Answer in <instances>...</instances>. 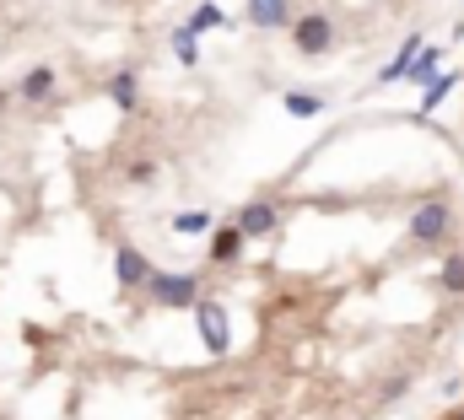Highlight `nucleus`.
Wrapping results in <instances>:
<instances>
[{
  "instance_id": "obj_5",
  "label": "nucleus",
  "mask_w": 464,
  "mask_h": 420,
  "mask_svg": "<svg viewBox=\"0 0 464 420\" xmlns=\"http://www.w3.org/2000/svg\"><path fill=\"white\" fill-rule=\"evenodd\" d=\"M237 226H243V237H265V232H276V226H281V215H276L270 200H254V205L237 210Z\"/></svg>"
},
{
  "instance_id": "obj_7",
  "label": "nucleus",
  "mask_w": 464,
  "mask_h": 420,
  "mask_svg": "<svg viewBox=\"0 0 464 420\" xmlns=\"http://www.w3.org/2000/svg\"><path fill=\"white\" fill-rule=\"evenodd\" d=\"M49 92H54V71H49V65L27 71V76H22V87H16V98H22V103H44Z\"/></svg>"
},
{
  "instance_id": "obj_2",
  "label": "nucleus",
  "mask_w": 464,
  "mask_h": 420,
  "mask_svg": "<svg viewBox=\"0 0 464 420\" xmlns=\"http://www.w3.org/2000/svg\"><path fill=\"white\" fill-rule=\"evenodd\" d=\"M449 226H454V210H449V200H427V205L405 221V232H411L416 243H443V237H449Z\"/></svg>"
},
{
  "instance_id": "obj_1",
  "label": "nucleus",
  "mask_w": 464,
  "mask_h": 420,
  "mask_svg": "<svg viewBox=\"0 0 464 420\" xmlns=\"http://www.w3.org/2000/svg\"><path fill=\"white\" fill-rule=\"evenodd\" d=\"M200 297V286H195V275H151L146 281V302H157V308H189Z\"/></svg>"
},
{
  "instance_id": "obj_10",
  "label": "nucleus",
  "mask_w": 464,
  "mask_h": 420,
  "mask_svg": "<svg viewBox=\"0 0 464 420\" xmlns=\"http://www.w3.org/2000/svg\"><path fill=\"white\" fill-rule=\"evenodd\" d=\"M438 65H443V49L432 43V49H421V54H416V65H411V81H427V87H432V81H438Z\"/></svg>"
},
{
  "instance_id": "obj_4",
  "label": "nucleus",
  "mask_w": 464,
  "mask_h": 420,
  "mask_svg": "<svg viewBox=\"0 0 464 420\" xmlns=\"http://www.w3.org/2000/svg\"><path fill=\"white\" fill-rule=\"evenodd\" d=\"M195 318H200V334H206L211 356H222V350H227V308H222V302H200Z\"/></svg>"
},
{
  "instance_id": "obj_14",
  "label": "nucleus",
  "mask_w": 464,
  "mask_h": 420,
  "mask_svg": "<svg viewBox=\"0 0 464 420\" xmlns=\"http://www.w3.org/2000/svg\"><path fill=\"white\" fill-rule=\"evenodd\" d=\"M109 98H114L119 108H135V76H130V71H119L114 81H109Z\"/></svg>"
},
{
  "instance_id": "obj_6",
  "label": "nucleus",
  "mask_w": 464,
  "mask_h": 420,
  "mask_svg": "<svg viewBox=\"0 0 464 420\" xmlns=\"http://www.w3.org/2000/svg\"><path fill=\"white\" fill-rule=\"evenodd\" d=\"M119 281H124V286H146V281H151V275H157V270H151V264H146V259H140V248H130V243H124V248H119Z\"/></svg>"
},
{
  "instance_id": "obj_11",
  "label": "nucleus",
  "mask_w": 464,
  "mask_h": 420,
  "mask_svg": "<svg viewBox=\"0 0 464 420\" xmlns=\"http://www.w3.org/2000/svg\"><path fill=\"white\" fill-rule=\"evenodd\" d=\"M286 113H292V119H319V113H324V98H314V92H286Z\"/></svg>"
},
{
  "instance_id": "obj_9",
  "label": "nucleus",
  "mask_w": 464,
  "mask_h": 420,
  "mask_svg": "<svg viewBox=\"0 0 464 420\" xmlns=\"http://www.w3.org/2000/svg\"><path fill=\"white\" fill-rule=\"evenodd\" d=\"M237 248H243V226H237V221H232V226H217V237H211V259H217V264H232Z\"/></svg>"
},
{
  "instance_id": "obj_13",
  "label": "nucleus",
  "mask_w": 464,
  "mask_h": 420,
  "mask_svg": "<svg viewBox=\"0 0 464 420\" xmlns=\"http://www.w3.org/2000/svg\"><path fill=\"white\" fill-rule=\"evenodd\" d=\"M173 54H179L184 65H195V60H200V38H195L189 27H179V33H173Z\"/></svg>"
},
{
  "instance_id": "obj_8",
  "label": "nucleus",
  "mask_w": 464,
  "mask_h": 420,
  "mask_svg": "<svg viewBox=\"0 0 464 420\" xmlns=\"http://www.w3.org/2000/svg\"><path fill=\"white\" fill-rule=\"evenodd\" d=\"M248 16L259 27H286L292 22V0H248Z\"/></svg>"
},
{
  "instance_id": "obj_3",
  "label": "nucleus",
  "mask_w": 464,
  "mask_h": 420,
  "mask_svg": "<svg viewBox=\"0 0 464 420\" xmlns=\"http://www.w3.org/2000/svg\"><path fill=\"white\" fill-rule=\"evenodd\" d=\"M292 38H297V54L319 60V54L330 49V16H324V11H308V16H297V22H292Z\"/></svg>"
},
{
  "instance_id": "obj_18",
  "label": "nucleus",
  "mask_w": 464,
  "mask_h": 420,
  "mask_svg": "<svg viewBox=\"0 0 464 420\" xmlns=\"http://www.w3.org/2000/svg\"><path fill=\"white\" fill-rule=\"evenodd\" d=\"M151 178H157V167H151V162H135V167H130V184H151Z\"/></svg>"
},
{
  "instance_id": "obj_12",
  "label": "nucleus",
  "mask_w": 464,
  "mask_h": 420,
  "mask_svg": "<svg viewBox=\"0 0 464 420\" xmlns=\"http://www.w3.org/2000/svg\"><path fill=\"white\" fill-rule=\"evenodd\" d=\"M173 232L179 237H200V232H211V215L206 210H184V215H173Z\"/></svg>"
},
{
  "instance_id": "obj_19",
  "label": "nucleus",
  "mask_w": 464,
  "mask_h": 420,
  "mask_svg": "<svg viewBox=\"0 0 464 420\" xmlns=\"http://www.w3.org/2000/svg\"><path fill=\"white\" fill-rule=\"evenodd\" d=\"M459 420H464V415H459Z\"/></svg>"
},
{
  "instance_id": "obj_16",
  "label": "nucleus",
  "mask_w": 464,
  "mask_h": 420,
  "mask_svg": "<svg viewBox=\"0 0 464 420\" xmlns=\"http://www.w3.org/2000/svg\"><path fill=\"white\" fill-rule=\"evenodd\" d=\"M206 27H222V5H200V11L189 16V33H195V38H200Z\"/></svg>"
},
{
  "instance_id": "obj_15",
  "label": "nucleus",
  "mask_w": 464,
  "mask_h": 420,
  "mask_svg": "<svg viewBox=\"0 0 464 420\" xmlns=\"http://www.w3.org/2000/svg\"><path fill=\"white\" fill-rule=\"evenodd\" d=\"M449 92H454V71H449V76H438V81H432V87H427V98H421V113H432V108L443 103V98H449Z\"/></svg>"
},
{
  "instance_id": "obj_17",
  "label": "nucleus",
  "mask_w": 464,
  "mask_h": 420,
  "mask_svg": "<svg viewBox=\"0 0 464 420\" xmlns=\"http://www.w3.org/2000/svg\"><path fill=\"white\" fill-rule=\"evenodd\" d=\"M443 286H449V291H464V253H454V259L443 264Z\"/></svg>"
}]
</instances>
